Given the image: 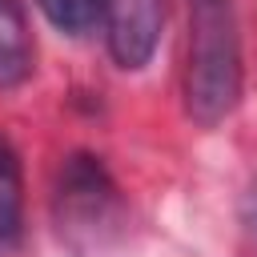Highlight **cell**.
<instances>
[{
	"instance_id": "obj_7",
	"label": "cell",
	"mask_w": 257,
	"mask_h": 257,
	"mask_svg": "<svg viewBox=\"0 0 257 257\" xmlns=\"http://www.w3.org/2000/svg\"><path fill=\"white\" fill-rule=\"evenodd\" d=\"M241 217H245L249 233L257 237V177H253V185L245 189V201H241Z\"/></svg>"
},
{
	"instance_id": "obj_3",
	"label": "cell",
	"mask_w": 257,
	"mask_h": 257,
	"mask_svg": "<svg viewBox=\"0 0 257 257\" xmlns=\"http://www.w3.org/2000/svg\"><path fill=\"white\" fill-rule=\"evenodd\" d=\"M165 24V0H108L104 28L108 52L120 68H145L157 52Z\"/></svg>"
},
{
	"instance_id": "obj_6",
	"label": "cell",
	"mask_w": 257,
	"mask_h": 257,
	"mask_svg": "<svg viewBox=\"0 0 257 257\" xmlns=\"http://www.w3.org/2000/svg\"><path fill=\"white\" fill-rule=\"evenodd\" d=\"M36 8L48 16L52 28L68 32V36H84L96 28V20L104 16L108 0H36Z\"/></svg>"
},
{
	"instance_id": "obj_2",
	"label": "cell",
	"mask_w": 257,
	"mask_h": 257,
	"mask_svg": "<svg viewBox=\"0 0 257 257\" xmlns=\"http://www.w3.org/2000/svg\"><path fill=\"white\" fill-rule=\"evenodd\" d=\"M56 221L64 233H88L96 237L104 225H112L116 217V185L108 177V169L88 157V153H76L60 165V177H56Z\"/></svg>"
},
{
	"instance_id": "obj_5",
	"label": "cell",
	"mask_w": 257,
	"mask_h": 257,
	"mask_svg": "<svg viewBox=\"0 0 257 257\" xmlns=\"http://www.w3.org/2000/svg\"><path fill=\"white\" fill-rule=\"evenodd\" d=\"M20 209H24V181H20V161L0 141V249H8L20 233Z\"/></svg>"
},
{
	"instance_id": "obj_1",
	"label": "cell",
	"mask_w": 257,
	"mask_h": 257,
	"mask_svg": "<svg viewBox=\"0 0 257 257\" xmlns=\"http://www.w3.org/2000/svg\"><path fill=\"white\" fill-rule=\"evenodd\" d=\"M241 24L233 0H189V40H185V112L213 128L241 100Z\"/></svg>"
},
{
	"instance_id": "obj_4",
	"label": "cell",
	"mask_w": 257,
	"mask_h": 257,
	"mask_svg": "<svg viewBox=\"0 0 257 257\" xmlns=\"http://www.w3.org/2000/svg\"><path fill=\"white\" fill-rule=\"evenodd\" d=\"M32 72V32L20 0H0V88L24 84Z\"/></svg>"
}]
</instances>
